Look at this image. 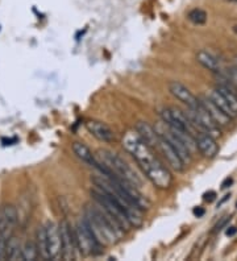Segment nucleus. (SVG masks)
<instances>
[{
	"label": "nucleus",
	"instance_id": "nucleus-1",
	"mask_svg": "<svg viewBox=\"0 0 237 261\" xmlns=\"http://www.w3.org/2000/svg\"><path fill=\"white\" fill-rule=\"evenodd\" d=\"M122 146L130 152L140 165L149 181L158 188H169L172 184V176L169 169L154 156L136 130H128L122 138Z\"/></svg>",
	"mask_w": 237,
	"mask_h": 261
},
{
	"label": "nucleus",
	"instance_id": "nucleus-2",
	"mask_svg": "<svg viewBox=\"0 0 237 261\" xmlns=\"http://www.w3.org/2000/svg\"><path fill=\"white\" fill-rule=\"evenodd\" d=\"M86 207L83 220L102 246L115 244L122 234V228L98 203Z\"/></svg>",
	"mask_w": 237,
	"mask_h": 261
},
{
	"label": "nucleus",
	"instance_id": "nucleus-3",
	"mask_svg": "<svg viewBox=\"0 0 237 261\" xmlns=\"http://www.w3.org/2000/svg\"><path fill=\"white\" fill-rule=\"evenodd\" d=\"M186 115L192 124V127L196 130L210 134L214 138L222 136L220 127L214 122V119L210 116V114L207 112V110L203 107L202 103H199L196 108H188V112Z\"/></svg>",
	"mask_w": 237,
	"mask_h": 261
},
{
	"label": "nucleus",
	"instance_id": "nucleus-4",
	"mask_svg": "<svg viewBox=\"0 0 237 261\" xmlns=\"http://www.w3.org/2000/svg\"><path fill=\"white\" fill-rule=\"evenodd\" d=\"M74 232V239H76V250L83 254V256H91V254H99L102 252V246L98 243L92 232L87 227L84 220H79L76 223Z\"/></svg>",
	"mask_w": 237,
	"mask_h": 261
},
{
	"label": "nucleus",
	"instance_id": "nucleus-5",
	"mask_svg": "<svg viewBox=\"0 0 237 261\" xmlns=\"http://www.w3.org/2000/svg\"><path fill=\"white\" fill-rule=\"evenodd\" d=\"M99 157H100L102 164H104L106 166L112 170L115 174L120 176V177L126 178V181L132 182L136 186H138V178H137L136 173L132 170V168L128 165V164L122 158L118 157L116 153L111 152V150H107V149H103V150H99Z\"/></svg>",
	"mask_w": 237,
	"mask_h": 261
},
{
	"label": "nucleus",
	"instance_id": "nucleus-6",
	"mask_svg": "<svg viewBox=\"0 0 237 261\" xmlns=\"http://www.w3.org/2000/svg\"><path fill=\"white\" fill-rule=\"evenodd\" d=\"M58 228H60V236H61V258L64 260H74L76 246L72 226L64 220L58 226Z\"/></svg>",
	"mask_w": 237,
	"mask_h": 261
},
{
	"label": "nucleus",
	"instance_id": "nucleus-7",
	"mask_svg": "<svg viewBox=\"0 0 237 261\" xmlns=\"http://www.w3.org/2000/svg\"><path fill=\"white\" fill-rule=\"evenodd\" d=\"M18 208L12 204H7L0 210V236L10 239L14 234V227L18 226Z\"/></svg>",
	"mask_w": 237,
	"mask_h": 261
},
{
	"label": "nucleus",
	"instance_id": "nucleus-8",
	"mask_svg": "<svg viewBox=\"0 0 237 261\" xmlns=\"http://www.w3.org/2000/svg\"><path fill=\"white\" fill-rule=\"evenodd\" d=\"M157 132L160 136H162V138H165L166 142L172 145V148L176 149V153L180 154V157L184 162V165H187V164L191 162V154H192L191 150L187 148V145L184 144V142H182V140H180L176 134H172V130H169V127H168L165 123H164V127L162 128H160V130L157 128Z\"/></svg>",
	"mask_w": 237,
	"mask_h": 261
},
{
	"label": "nucleus",
	"instance_id": "nucleus-9",
	"mask_svg": "<svg viewBox=\"0 0 237 261\" xmlns=\"http://www.w3.org/2000/svg\"><path fill=\"white\" fill-rule=\"evenodd\" d=\"M157 149L161 152V154L164 156V158L166 160V162L172 168V170L176 172H184V162L182 161V158L180 157V154L176 153V150L172 148V145L169 142H166L165 138L160 136L158 138V144H157Z\"/></svg>",
	"mask_w": 237,
	"mask_h": 261
},
{
	"label": "nucleus",
	"instance_id": "nucleus-10",
	"mask_svg": "<svg viewBox=\"0 0 237 261\" xmlns=\"http://www.w3.org/2000/svg\"><path fill=\"white\" fill-rule=\"evenodd\" d=\"M169 91L174 98L182 102V103L186 104L188 108H196L198 106H199V103H200V100H199L184 84H180V82H176V80L170 82Z\"/></svg>",
	"mask_w": 237,
	"mask_h": 261
},
{
	"label": "nucleus",
	"instance_id": "nucleus-11",
	"mask_svg": "<svg viewBox=\"0 0 237 261\" xmlns=\"http://www.w3.org/2000/svg\"><path fill=\"white\" fill-rule=\"evenodd\" d=\"M48 239V250L50 260H57L61 258V236H60V228L54 222H48L45 226Z\"/></svg>",
	"mask_w": 237,
	"mask_h": 261
},
{
	"label": "nucleus",
	"instance_id": "nucleus-12",
	"mask_svg": "<svg viewBox=\"0 0 237 261\" xmlns=\"http://www.w3.org/2000/svg\"><path fill=\"white\" fill-rule=\"evenodd\" d=\"M195 142H196V148L199 152L206 157V158H214L216 154L219 153V145L216 142V138L207 134H203L200 130H196L194 134Z\"/></svg>",
	"mask_w": 237,
	"mask_h": 261
},
{
	"label": "nucleus",
	"instance_id": "nucleus-13",
	"mask_svg": "<svg viewBox=\"0 0 237 261\" xmlns=\"http://www.w3.org/2000/svg\"><path fill=\"white\" fill-rule=\"evenodd\" d=\"M87 130L92 134L94 138H98L99 142H112L115 140V134L107 124L98 122V120H88L86 123Z\"/></svg>",
	"mask_w": 237,
	"mask_h": 261
},
{
	"label": "nucleus",
	"instance_id": "nucleus-14",
	"mask_svg": "<svg viewBox=\"0 0 237 261\" xmlns=\"http://www.w3.org/2000/svg\"><path fill=\"white\" fill-rule=\"evenodd\" d=\"M136 132L149 148H152L153 150L157 149L160 134H158L156 128L152 127L150 124L146 123V122H138V123L136 124Z\"/></svg>",
	"mask_w": 237,
	"mask_h": 261
},
{
	"label": "nucleus",
	"instance_id": "nucleus-15",
	"mask_svg": "<svg viewBox=\"0 0 237 261\" xmlns=\"http://www.w3.org/2000/svg\"><path fill=\"white\" fill-rule=\"evenodd\" d=\"M199 100H200V103L203 104V107L207 110V112H208L210 116H211L212 119H214V122H215V123L218 124L220 128H226L230 126V122H232V119H230V116H226V114L222 111V110L218 108V107H216V106L214 104L211 100H210L208 96L199 99Z\"/></svg>",
	"mask_w": 237,
	"mask_h": 261
},
{
	"label": "nucleus",
	"instance_id": "nucleus-16",
	"mask_svg": "<svg viewBox=\"0 0 237 261\" xmlns=\"http://www.w3.org/2000/svg\"><path fill=\"white\" fill-rule=\"evenodd\" d=\"M196 61L199 62L203 68L210 70V72H215V74L222 72V64H220L219 60L212 54V53H210V52L207 50L198 52Z\"/></svg>",
	"mask_w": 237,
	"mask_h": 261
},
{
	"label": "nucleus",
	"instance_id": "nucleus-17",
	"mask_svg": "<svg viewBox=\"0 0 237 261\" xmlns=\"http://www.w3.org/2000/svg\"><path fill=\"white\" fill-rule=\"evenodd\" d=\"M72 152H74V154H76L79 160H82L84 164H87V165H91V166H94V168L96 166V164H98L96 157L94 156L92 152H91L90 148H88L86 144L76 142L74 144H72Z\"/></svg>",
	"mask_w": 237,
	"mask_h": 261
},
{
	"label": "nucleus",
	"instance_id": "nucleus-18",
	"mask_svg": "<svg viewBox=\"0 0 237 261\" xmlns=\"http://www.w3.org/2000/svg\"><path fill=\"white\" fill-rule=\"evenodd\" d=\"M208 99L212 102V103H214V104L216 106V107H218V108L222 110V111H223V112L226 114V116H230V119H232V120L236 119V118H237L236 114L232 111V108H230V104H228V102H226V99L223 98V95L220 94L219 91L216 90V88H214V90L210 92Z\"/></svg>",
	"mask_w": 237,
	"mask_h": 261
},
{
	"label": "nucleus",
	"instance_id": "nucleus-19",
	"mask_svg": "<svg viewBox=\"0 0 237 261\" xmlns=\"http://www.w3.org/2000/svg\"><path fill=\"white\" fill-rule=\"evenodd\" d=\"M36 246L38 250L40 256L45 260H50L49 256V250H48V239H46V231L44 226H40L36 232Z\"/></svg>",
	"mask_w": 237,
	"mask_h": 261
},
{
	"label": "nucleus",
	"instance_id": "nucleus-20",
	"mask_svg": "<svg viewBox=\"0 0 237 261\" xmlns=\"http://www.w3.org/2000/svg\"><path fill=\"white\" fill-rule=\"evenodd\" d=\"M7 258L12 261L22 260V244H20L18 238H14V235L7 240Z\"/></svg>",
	"mask_w": 237,
	"mask_h": 261
},
{
	"label": "nucleus",
	"instance_id": "nucleus-21",
	"mask_svg": "<svg viewBox=\"0 0 237 261\" xmlns=\"http://www.w3.org/2000/svg\"><path fill=\"white\" fill-rule=\"evenodd\" d=\"M22 260L26 261H34L38 258V250H37V246L34 242L32 240H28L24 243V246H22Z\"/></svg>",
	"mask_w": 237,
	"mask_h": 261
},
{
	"label": "nucleus",
	"instance_id": "nucleus-22",
	"mask_svg": "<svg viewBox=\"0 0 237 261\" xmlns=\"http://www.w3.org/2000/svg\"><path fill=\"white\" fill-rule=\"evenodd\" d=\"M187 18H188L190 22L196 24V26H202V24H204V22H207V14H206L203 10H200V8H195V10L188 12V16H187Z\"/></svg>",
	"mask_w": 237,
	"mask_h": 261
},
{
	"label": "nucleus",
	"instance_id": "nucleus-23",
	"mask_svg": "<svg viewBox=\"0 0 237 261\" xmlns=\"http://www.w3.org/2000/svg\"><path fill=\"white\" fill-rule=\"evenodd\" d=\"M226 76L230 80V84H234V86L237 88V65L232 66V68L226 72Z\"/></svg>",
	"mask_w": 237,
	"mask_h": 261
},
{
	"label": "nucleus",
	"instance_id": "nucleus-24",
	"mask_svg": "<svg viewBox=\"0 0 237 261\" xmlns=\"http://www.w3.org/2000/svg\"><path fill=\"white\" fill-rule=\"evenodd\" d=\"M7 240L0 236V260H7Z\"/></svg>",
	"mask_w": 237,
	"mask_h": 261
},
{
	"label": "nucleus",
	"instance_id": "nucleus-25",
	"mask_svg": "<svg viewBox=\"0 0 237 261\" xmlns=\"http://www.w3.org/2000/svg\"><path fill=\"white\" fill-rule=\"evenodd\" d=\"M230 220V216H223L219 222H218V223H216V226L214 227V231L212 232L216 234V232H219V231H222L223 228H226V224H228V222Z\"/></svg>",
	"mask_w": 237,
	"mask_h": 261
},
{
	"label": "nucleus",
	"instance_id": "nucleus-26",
	"mask_svg": "<svg viewBox=\"0 0 237 261\" xmlns=\"http://www.w3.org/2000/svg\"><path fill=\"white\" fill-rule=\"evenodd\" d=\"M192 212H194V215L196 218H202L206 214V210L203 207H195L194 210H192Z\"/></svg>",
	"mask_w": 237,
	"mask_h": 261
},
{
	"label": "nucleus",
	"instance_id": "nucleus-27",
	"mask_svg": "<svg viewBox=\"0 0 237 261\" xmlns=\"http://www.w3.org/2000/svg\"><path fill=\"white\" fill-rule=\"evenodd\" d=\"M203 196H204V200H207V202H212V200L216 198V192H212V190H211V192H206Z\"/></svg>",
	"mask_w": 237,
	"mask_h": 261
},
{
	"label": "nucleus",
	"instance_id": "nucleus-28",
	"mask_svg": "<svg viewBox=\"0 0 237 261\" xmlns=\"http://www.w3.org/2000/svg\"><path fill=\"white\" fill-rule=\"evenodd\" d=\"M236 232H237V228L236 227H226V236H234L236 235Z\"/></svg>",
	"mask_w": 237,
	"mask_h": 261
},
{
	"label": "nucleus",
	"instance_id": "nucleus-29",
	"mask_svg": "<svg viewBox=\"0 0 237 261\" xmlns=\"http://www.w3.org/2000/svg\"><path fill=\"white\" fill-rule=\"evenodd\" d=\"M232 184H234V180H232V178H226V181H224L223 184H222V188H230V186L232 185Z\"/></svg>",
	"mask_w": 237,
	"mask_h": 261
},
{
	"label": "nucleus",
	"instance_id": "nucleus-30",
	"mask_svg": "<svg viewBox=\"0 0 237 261\" xmlns=\"http://www.w3.org/2000/svg\"><path fill=\"white\" fill-rule=\"evenodd\" d=\"M234 32H236V33H237V24H236V26H234Z\"/></svg>",
	"mask_w": 237,
	"mask_h": 261
},
{
	"label": "nucleus",
	"instance_id": "nucleus-31",
	"mask_svg": "<svg viewBox=\"0 0 237 261\" xmlns=\"http://www.w3.org/2000/svg\"><path fill=\"white\" fill-rule=\"evenodd\" d=\"M236 65H237V57H236Z\"/></svg>",
	"mask_w": 237,
	"mask_h": 261
},
{
	"label": "nucleus",
	"instance_id": "nucleus-32",
	"mask_svg": "<svg viewBox=\"0 0 237 261\" xmlns=\"http://www.w3.org/2000/svg\"><path fill=\"white\" fill-rule=\"evenodd\" d=\"M232 2H237V0H232Z\"/></svg>",
	"mask_w": 237,
	"mask_h": 261
},
{
	"label": "nucleus",
	"instance_id": "nucleus-33",
	"mask_svg": "<svg viewBox=\"0 0 237 261\" xmlns=\"http://www.w3.org/2000/svg\"><path fill=\"white\" fill-rule=\"evenodd\" d=\"M236 207H237V203H236Z\"/></svg>",
	"mask_w": 237,
	"mask_h": 261
}]
</instances>
